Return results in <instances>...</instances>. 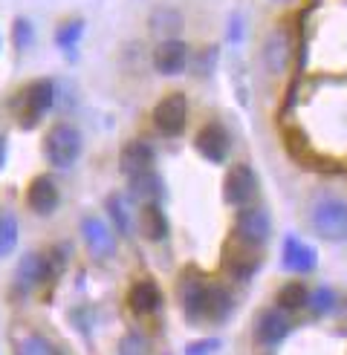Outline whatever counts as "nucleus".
I'll list each match as a JSON object with an SVG mask.
<instances>
[{
    "label": "nucleus",
    "instance_id": "obj_8",
    "mask_svg": "<svg viewBox=\"0 0 347 355\" xmlns=\"http://www.w3.org/2000/svg\"><path fill=\"white\" fill-rule=\"evenodd\" d=\"M52 104H56V84H52L49 78L35 81L24 93V116H21V121L26 124V128H32V124L52 107Z\"/></svg>",
    "mask_w": 347,
    "mask_h": 355
},
{
    "label": "nucleus",
    "instance_id": "obj_5",
    "mask_svg": "<svg viewBox=\"0 0 347 355\" xmlns=\"http://www.w3.org/2000/svg\"><path fill=\"white\" fill-rule=\"evenodd\" d=\"M194 148H197V153L205 159V162L220 165V162H226L229 148H232L229 130H226L220 121H205L203 128L197 130V136H194Z\"/></svg>",
    "mask_w": 347,
    "mask_h": 355
},
{
    "label": "nucleus",
    "instance_id": "obj_29",
    "mask_svg": "<svg viewBox=\"0 0 347 355\" xmlns=\"http://www.w3.org/2000/svg\"><path fill=\"white\" fill-rule=\"evenodd\" d=\"M220 349V341L217 338H205V341H194L185 347V355H212Z\"/></svg>",
    "mask_w": 347,
    "mask_h": 355
},
{
    "label": "nucleus",
    "instance_id": "obj_27",
    "mask_svg": "<svg viewBox=\"0 0 347 355\" xmlns=\"http://www.w3.org/2000/svg\"><path fill=\"white\" fill-rule=\"evenodd\" d=\"M81 32H84V24H81V21H67V24H61L58 32H56V44L64 46V49H69V46H73V44L81 38Z\"/></svg>",
    "mask_w": 347,
    "mask_h": 355
},
{
    "label": "nucleus",
    "instance_id": "obj_16",
    "mask_svg": "<svg viewBox=\"0 0 347 355\" xmlns=\"http://www.w3.org/2000/svg\"><path fill=\"white\" fill-rule=\"evenodd\" d=\"M46 275H49V263L38 252H29L21 260V266H17V280H21V286H26V289H35L38 283H44Z\"/></svg>",
    "mask_w": 347,
    "mask_h": 355
},
{
    "label": "nucleus",
    "instance_id": "obj_28",
    "mask_svg": "<svg viewBox=\"0 0 347 355\" xmlns=\"http://www.w3.org/2000/svg\"><path fill=\"white\" fill-rule=\"evenodd\" d=\"M108 211L113 214V220H116V225H119V232H130L128 211H125V205H121V197H119V193H113V197H110V202H108Z\"/></svg>",
    "mask_w": 347,
    "mask_h": 355
},
{
    "label": "nucleus",
    "instance_id": "obj_7",
    "mask_svg": "<svg viewBox=\"0 0 347 355\" xmlns=\"http://www.w3.org/2000/svg\"><path fill=\"white\" fill-rule=\"evenodd\" d=\"M260 58H264V67L272 76L287 73V67L292 61V35H289L287 26H275L266 35L264 49H260Z\"/></svg>",
    "mask_w": 347,
    "mask_h": 355
},
{
    "label": "nucleus",
    "instance_id": "obj_22",
    "mask_svg": "<svg viewBox=\"0 0 347 355\" xmlns=\"http://www.w3.org/2000/svg\"><path fill=\"white\" fill-rule=\"evenodd\" d=\"M336 304H339V295L333 289L319 286V289L310 292V309L316 312V315H330V312L336 309Z\"/></svg>",
    "mask_w": 347,
    "mask_h": 355
},
{
    "label": "nucleus",
    "instance_id": "obj_11",
    "mask_svg": "<svg viewBox=\"0 0 347 355\" xmlns=\"http://www.w3.org/2000/svg\"><path fill=\"white\" fill-rule=\"evenodd\" d=\"M188 64V49L180 38H171V41H162L160 46L153 49V69L160 76H177L183 73Z\"/></svg>",
    "mask_w": 347,
    "mask_h": 355
},
{
    "label": "nucleus",
    "instance_id": "obj_21",
    "mask_svg": "<svg viewBox=\"0 0 347 355\" xmlns=\"http://www.w3.org/2000/svg\"><path fill=\"white\" fill-rule=\"evenodd\" d=\"M130 191L136 193V197H142V200H153V197H162V182H160V176L151 171L145 176L130 180Z\"/></svg>",
    "mask_w": 347,
    "mask_h": 355
},
{
    "label": "nucleus",
    "instance_id": "obj_31",
    "mask_svg": "<svg viewBox=\"0 0 347 355\" xmlns=\"http://www.w3.org/2000/svg\"><path fill=\"white\" fill-rule=\"evenodd\" d=\"M3 162H6V141L0 139V168H3Z\"/></svg>",
    "mask_w": 347,
    "mask_h": 355
},
{
    "label": "nucleus",
    "instance_id": "obj_18",
    "mask_svg": "<svg viewBox=\"0 0 347 355\" xmlns=\"http://www.w3.org/2000/svg\"><path fill=\"white\" fill-rule=\"evenodd\" d=\"M304 306H310V289L304 283H287V286H281V292H278V309L298 312Z\"/></svg>",
    "mask_w": 347,
    "mask_h": 355
},
{
    "label": "nucleus",
    "instance_id": "obj_1",
    "mask_svg": "<svg viewBox=\"0 0 347 355\" xmlns=\"http://www.w3.org/2000/svg\"><path fill=\"white\" fill-rule=\"evenodd\" d=\"M310 225L327 243H347V202L333 193H321L310 205Z\"/></svg>",
    "mask_w": 347,
    "mask_h": 355
},
{
    "label": "nucleus",
    "instance_id": "obj_9",
    "mask_svg": "<svg viewBox=\"0 0 347 355\" xmlns=\"http://www.w3.org/2000/svg\"><path fill=\"white\" fill-rule=\"evenodd\" d=\"M119 171L128 176V180H136V176H145L153 171V148L148 141H128L119 153Z\"/></svg>",
    "mask_w": 347,
    "mask_h": 355
},
{
    "label": "nucleus",
    "instance_id": "obj_15",
    "mask_svg": "<svg viewBox=\"0 0 347 355\" xmlns=\"http://www.w3.org/2000/svg\"><path fill=\"white\" fill-rule=\"evenodd\" d=\"M81 232H84V240H87V248L96 254V257H110L113 254V237L108 232V225L96 217H87L81 223Z\"/></svg>",
    "mask_w": 347,
    "mask_h": 355
},
{
    "label": "nucleus",
    "instance_id": "obj_2",
    "mask_svg": "<svg viewBox=\"0 0 347 355\" xmlns=\"http://www.w3.org/2000/svg\"><path fill=\"white\" fill-rule=\"evenodd\" d=\"M44 153L49 159V165L73 168L81 153V133L73 124H56V128L44 136Z\"/></svg>",
    "mask_w": 347,
    "mask_h": 355
},
{
    "label": "nucleus",
    "instance_id": "obj_6",
    "mask_svg": "<svg viewBox=\"0 0 347 355\" xmlns=\"http://www.w3.org/2000/svg\"><path fill=\"white\" fill-rule=\"evenodd\" d=\"M185 119H188V101L183 93H171V96L160 98V104L153 107V128L165 136L183 133Z\"/></svg>",
    "mask_w": 347,
    "mask_h": 355
},
{
    "label": "nucleus",
    "instance_id": "obj_30",
    "mask_svg": "<svg viewBox=\"0 0 347 355\" xmlns=\"http://www.w3.org/2000/svg\"><path fill=\"white\" fill-rule=\"evenodd\" d=\"M29 38H32V26L26 21H17L15 24V41H17V46H26Z\"/></svg>",
    "mask_w": 347,
    "mask_h": 355
},
{
    "label": "nucleus",
    "instance_id": "obj_14",
    "mask_svg": "<svg viewBox=\"0 0 347 355\" xmlns=\"http://www.w3.org/2000/svg\"><path fill=\"white\" fill-rule=\"evenodd\" d=\"M26 197H29V208L35 211V214L46 217L58 205V188L52 185L49 176H38V180L29 182V193H26Z\"/></svg>",
    "mask_w": 347,
    "mask_h": 355
},
{
    "label": "nucleus",
    "instance_id": "obj_10",
    "mask_svg": "<svg viewBox=\"0 0 347 355\" xmlns=\"http://www.w3.org/2000/svg\"><path fill=\"white\" fill-rule=\"evenodd\" d=\"M292 329V321H289V315L284 309H264L257 315V324H255V335H257V341L260 344H266V347H275V344H281L287 335Z\"/></svg>",
    "mask_w": 347,
    "mask_h": 355
},
{
    "label": "nucleus",
    "instance_id": "obj_32",
    "mask_svg": "<svg viewBox=\"0 0 347 355\" xmlns=\"http://www.w3.org/2000/svg\"><path fill=\"white\" fill-rule=\"evenodd\" d=\"M275 3H292V0H275Z\"/></svg>",
    "mask_w": 347,
    "mask_h": 355
},
{
    "label": "nucleus",
    "instance_id": "obj_19",
    "mask_svg": "<svg viewBox=\"0 0 347 355\" xmlns=\"http://www.w3.org/2000/svg\"><path fill=\"white\" fill-rule=\"evenodd\" d=\"M183 304H185V312L188 318H203L208 312V283H191L183 295Z\"/></svg>",
    "mask_w": 347,
    "mask_h": 355
},
{
    "label": "nucleus",
    "instance_id": "obj_13",
    "mask_svg": "<svg viewBox=\"0 0 347 355\" xmlns=\"http://www.w3.org/2000/svg\"><path fill=\"white\" fill-rule=\"evenodd\" d=\"M128 306L136 315H151L162 306V292L153 280H136L128 292Z\"/></svg>",
    "mask_w": 347,
    "mask_h": 355
},
{
    "label": "nucleus",
    "instance_id": "obj_3",
    "mask_svg": "<svg viewBox=\"0 0 347 355\" xmlns=\"http://www.w3.org/2000/svg\"><path fill=\"white\" fill-rule=\"evenodd\" d=\"M257 193V176L249 165H235L229 168L223 180V200L226 205H235V208H246Z\"/></svg>",
    "mask_w": 347,
    "mask_h": 355
},
{
    "label": "nucleus",
    "instance_id": "obj_24",
    "mask_svg": "<svg viewBox=\"0 0 347 355\" xmlns=\"http://www.w3.org/2000/svg\"><path fill=\"white\" fill-rule=\"evenodd\" d=\"M17 355H58V349L52 347L44 335H26V338L17 344Z\"/></svg>",
    "mask_w": 347,
    "mask_h": 355
},
{
    "label": "nucleus",
    "instance_id": "obj_20",
    "mask_svg": "<svg viewBox=\"0 0 347 355\" xmlns=\"http://www.w3.org/2000/svg\"><path fill=\"white\" fill-rule=\"evenodd\" d=\"M232 312V295L226 292L223 286H208V318L212 321H220V318H226Z\"/></svg>",
    "mask_w": 347,
    "mask_h": 355
},
{
    "label": "nucleus",
    "instance_id": "obj_25",
    "mask_svg": "<svg viewBox=\"0 0 347 355\" xmlns=\"http://www.w3.org/2000/svg\"><path fill=\"white\" fill-rule=\"evenodd\" d=\"M119 355H151V341L139 332H128L119 341Z\"/></svg>",
    "mask_w": 347,
    "mask_h": 355
},
{
    "label": "nucleus",
    "instance_id": "obj_4",
    "mask_svg": "<svg viewBox=\"0 0 347 355\" xmlns=\"http://www.w3.org/2000/svg\"><path fill=\"white\" fill-rule=\"evenodd\" d=\"M269 232H272V223L264 208H255V205L240 208V214L235 220V234L243 240V245L260 248L269 240Z\"/></svg>",
    "mask_w": 347,
    "mask_h": 355
},
{
    "label": "nucleus",
    "instance_id": "obj_17",
    "mask_svg": "<svg viewBox=\"0 0 347 355\" xmlns=\"http://www.w3.org/2000/svg\"><path fill=\"white\" fill-rule=\"evenodd\" d=\"M148 26H151V32H153V35H160L162 41H171L174 35H177V32L183 29V17H180V12H177V9H156V12L151 15Z\"/></svg>",
    "mask_w": 347,
    "mask_h": 355
},
{
    "label": "nucleus",
    "instance_id": "obj_12",
    "mask_svg": "<svg viewBox=\"0 0 347 355\" xmlns=\"http://www.w3.org/2000/svg\"><path fill=\"white\" fill-rule=\"evenodd\" d=\"M281 263H284L287 272L304 275V272L316 269L319 254H316V248L307 245L301 237H287V240H284V248H281Z\"/></svg>",
    "mask_w": 347,
    "mask_h": 355
},
{
    "label": "nucleus",
    "instance_id": "obj_23",
    "mask_svg": "<svg viewBox=\"0 0 347 355\" xmlns=\"http://www.w3.org/2000/svg\"><path fill=\"white\" fill-rule=\"evenodd\" d=\"M145 234L151 240H162L168 234V223H165V214L156 205H148L145 208Z\"/></svg>",
    "mask_w": 347,
    "mask_h": 355
},
{
    "label": "nucleus",
    "instance_id": "obj_26",
    "mask_svg": "<svg viewBox=\"0 0 347 355\" xmlns=\"http://www.w3.org/2000/svg\"><path fill=\"white\" fill-rule=\"evenodd\" d=\"M17 243V220L15 217H0V257H6Z\"/></svg>",
    "mask_w": 347,
    "mask_h": 355
}]
</instances>
